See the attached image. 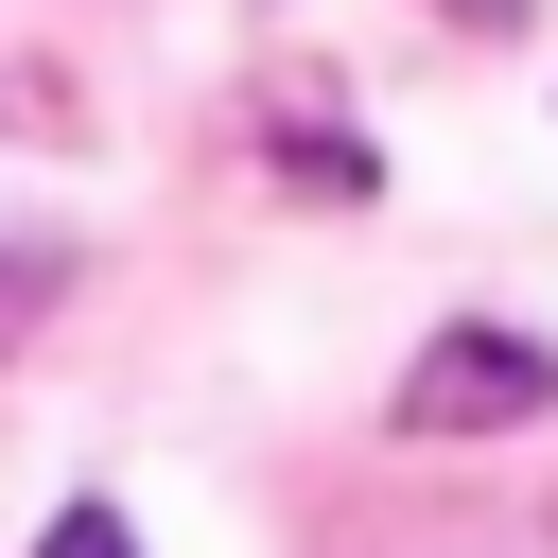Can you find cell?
<instances>
[{"mask_svg":"<svg viewBox=\"0 0 558 558\" xmlns=\"http://www.w3.org/2000/svg\"><path fill=\"white\" fill-rule=\"evenodd\" d=\"M541 401H558V349H523V331H418V366H401V436H506Z\"/></svg>","mask_w":558,"mask_h":558,"instance_id":"cell-1","label":"cell"},{"mask_svg":"<svg viewBox=\"0 0 558 558\" xmlns=\"http://www.w3.org/2000/svg\"><path fill=\"white\" fill-rule=\"evenodd\" d=\"M279 192H314V209H349V192H366V140H279Z\"/></svg>","mask_w":558,"mask_h":558,"instance_id":"cell-2","label":"cell"},{"mask_svg":"<svg viewBox=\"0 0 558 558\" xmlns=\"http://www.w3.org/2000/svg\"><path fill=\"white\" fill-rule=\"evenodd\" d=\"M35 558H140V541H122V506H52V541H35Z\"/></svg>","mask_w":558,"mask_h":558,"instance_id":"cell-3","label":"cell"},{"mask_svg":"<svg viewBox=\"0 0 558 558\" xmlns=\"http://www.w3.org/2000/svg\"><path fill=\"white\" fill-rule=\"evenodd\" d=\"M436 17H453V35H523V0H436Z\"/></svg>","mask_w":558,"mask_h":558,"instance_id":"cell-4","label":"cell"}]
</instances>
